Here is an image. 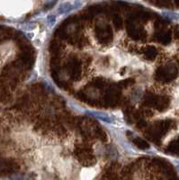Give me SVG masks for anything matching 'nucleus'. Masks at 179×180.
I'll use <instances>...</instances> for the list:
<instances>
[]
</instances>
